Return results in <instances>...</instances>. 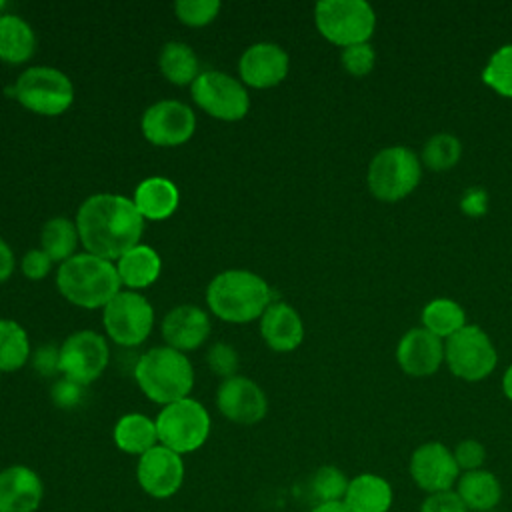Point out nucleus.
I'll return each instance as SVG.
<instances>
[{
  "label": "nucleus",
  "instance_id": "nucleus-1",
  "mask_svg": "<svg viewBox=\"0 0 512 512\" xmlns=\"http://www.w3.org/2000/svg\"><path fill=\"white\" fill-rule=\"evenodd\" d=\"M76 228L88 254L112 262L138 246L144 218L130 198L102 192L82 202L76 214Z\"/></svg>",
  "mask_w": 512,
  "mask_h": 512
},
{
  "label": "nucleus",
  "instance_id": "nucleus-2",
  "mask_svg": "<svg viewBox=\"0 0 512 512\" xmlns=\"http://www.w3.org/2000/svg\"><path fill=\"white\" fill-rule=\"evenodd\" d=\"M208 308L224 322L244 324L256 320L272 304L264 278L248 270H224L206 288Z\"/></svg>",
  "mask_w": 512,
  "mask_h": 512
},
{
  "label": "nucleus",
  "instance_id": "nucleus-3",
  "mask_svg": "<svg viewBox=\"0 0 512 512\" xmlns=\"http://www.w3.org/2000/svg\"><path fill=\"white\" fill-rule=\"evenodd\" d=\"M120 284L116 266L88 252L74 254L56 272L60 294L80 308H104L120 292Z\"/></svg>",
  "mask_w": 512,
  "mask_h": 512
},
{
  "label": "nucleus",
  "instance_id": "nucleus-4",
  "mask_svg": "<svg viewBox=\"0 0 512 512\" xmlns=\"http://www.w3.org/2000/svg\"><path fill=\"white\" fill-rule=\"evenodd\" d=\"M134 378L150 400L166 406L188 398L194 384V370L184 352L170 346H156L138 358Z\"/></svg>",
  "mask_w": 512,
  "mask_h": 512
},
{
  "label": "nucleus",
  "instance_id": "nucleus-5",
  "mask_svg": "<svg viewBox=\"0 0 512 512\" xmlns=\"http://www.w3.org/2000/svg\"><path fill=\"white\" fill-rule=\"evenodd\" d=\"M318 32L336 46L368 42L376 28V14L364 0H322L314 8Z\"/></svg>",
  "mask_w": 512,
  "mask_h": 512
},
{
  "label": "nucleus",
  "instance_id": "nucleus-6",
  "mask_svg": "<svg viewBox=\"0 0 512 512\" xmlns=\"http://www.w3.org/2000/svg\"><path fill=\"white\" fill-rule=\"evenodd\" d=\"M422 162L406 146L380 150L368 166V188L382 202L406 198L420 182Z\"/></svg>",
  "mask_w": 512,
  "mask_h": 512
},
{
  "label": "nucleus",
  "instance_id": "nucleus-7",
  "mask_svg": "<svg viewBox=\"0 0 512 512\" xmlns=\"http://www.w3.org/2000/svg\"><path fill=\"white\" fill-rule=\"evenodd\" d=\"M8 94L36 114L58 116L72 104L74 86L70 78L56 68L32 66L18 76Z\"/></svg>",
  "mask_w": 512,
  "mask_h": 512
},
{
  "label": "nucleus",
  "instance_id": "nucleus-8",
  "mask_svg": "<svg viewBox=\"0 0 512 512\" xmlns=\"http://www.w3.org/2000/svg\"><path fill=\"white\" fill-rule=\"evenodd\" d=\"M158 442L176 454L198 450L210 434V416L194 398H182L166 404L156 418Z\"/></svg>",
  "mask_w": 512,
  "mask_h": 512
},
{
  "label": "nucleus",
  "instance_id": "nucleus-9",
  "mask_svg": "<svg viewBox=\"0 0 512 512\" xmlns=\"http://www.w3.org/2000/svg\"><path fill=\"white\" fill-rule=\"evenodd\" d=\"M444 360L454 376L478 382L492 374L498 354L490 336L480 326L466 324L444 342Z\"/></svg>",
  "mask_w": 512,
  "mask_h": 512
},
{
  "label": "nucleus",
  "instance_id": "nucleus-10",
  "mask_svg": "<svg viewBox=\"0 0 512 512\" xmlns=\"http://www.w3.org/2000/svg\"><path fill=\"white\" fill-rule=\"evenodd\" d=\"M106 334L118 346L142 344L154 324L152 304L134 290H120L106 306L102 314Z\"/></svg>",
  "mask_w": 512,
  "mask_h": 512
},
{
  "label": "nucleus",
  "instance_id": "nucleus-11",
  "mask_svg": "<svg viewBox=\"0 0 512 512\" xmlns=\"http://www.w3.org/2000/svg\"><path fill=\"white\" fill-rule=\"evenodd\" d=\"M194 102L210 116L226 122L242 120L248 114L250 98L242 82L226 72L206 70L190 86Z\"/></svg>",
  "mask_w": 512,
  "mask_h": 512
},
{
  "label": "nucleus",
  "instance_id": "nucleus-12",
  "mask_svg": "<svg viewBox=\"0 0 512 512\" xmlns=\"http://www.w3.org/2000/svg\"><path fill=\"white\" fill-rule=\"evenodd\" d=\"M108 358L110 350L104 336L94 330H78L60 346V372L64 378L86 386L104 372Z\"/></svg>",
  "mask_w": 512,
  "mask_h": 512
},
{
  "label": "nucleus",
  "instance_id": "nucleus-13",
  "mask_svg": "<svg viewBox=\"0 0 512 512\" xmlns=\"http://www.w3.org/2000/svg\"><path fill=\"white\" fill-rule=\"evenodd\" d=\"M408 472L414 484L426 494L452 490L460 478L452 450L436 440L424 442L412 452Z\"/></svg>",
  "mask_w": 512,
  "mask_h": 512
},
{
  "label": "nucleus",
  "instance_id": "nucleus-14",
  "mask_svg": "<svg viewBox=\"0 0 512 512\" xmlns=\"http://www.w3.org/2000/svg\"><path fill=\"white\" fill-rule=\"evenodd\" d=\"M194 128L192 108L178 100H160L142 116V134L154 146H180L192 138Z\"/></svg>",
  "mask_w": 512,
  "mask_h": 512
},
{
  "label": "nucleus",
  "instance_id": "nucleus-15",
  "mask_svg": "<svg viewBox=\"0 0 512 512\" xmlns=\"http://www.w3.org/2000/svg\"><path fill=\"white\" fill-rule=\"evenodd\" d=\"M136 478L148 496L160 500L170 498L184 482L182 456L162 444H156L138 458Z\"/></svg>",
  "mask_w": 512,
  "mask_h": 512
},
{
  "label": "nucleus",
  "instance_id": "nucleus-16",
  "mask_svg": "<svg viewBox=\"0 0 512 512\" xmlns=\"http://www.w3.org/2000/svg\"><path fill=\"white\" fill-rule=\"evenodd\" d=\"M218 410L236 424H256L266 416L268 400L264 390L246 376L226 378L216 392Z\"/></svg>",
  "mask_w": 512,
  "mask_h": 512
},
{
  "label": "nucleus",
  "instance_id": "nucleus-17",
  "mask_svg": "<svg viewBox=\"0 0 512 512\" xmlns=\"http://www.w3.org/2000/svg\"><path fill=\"white\" fill-rule=\"evenodd\" d=\"M288 54L274 42H258L244 50L238 72L244 84L252 88H272L288 74Z\"/></svg>",
  "mask_w": 512,
  "mask_h": 512
},
{
  "label": "nucleus",
  "instance_id": "nucleus-18",
  "mask_svg": "<svg viewBox=\"0 0 512 512\" xmlns=\"http://www.w3.org/2000/svg\"><path fill=\"white\" fill-rule=\"evenodd\" d=\"M396 362L410 376H430L444 362V342L426 328H410L396 346Z\"/></svg>",
  "mask_w": 512,
  "mask_h": 512
},
{
  "label": "nucleus",
  "instance_id": "nucleus-19",
  "mask_svg": "<svg viewBox=\"0 0 512 512\" xmlns=\"http://www.w3.org/2000/svg\"><path fill=\"white\" fill-rule=\"evenodd\" d=\"M44 496L40 476L22 464L0 472V512H36Z\"/></svg>",
  "mask_w": 512,
  "mask_h": 512
},
{
  "label": "nucleus",
  "instance_id": "nucleus-20",
  "mask_svg": "<svg viewBox=\"0 0 512 512\" xmlns=\"http://www.w3.org/2000/svg\"><path fill=\"white\" fill-rule=\"evenodd\" d=\"M210 334L208 314L194 304H180L172 308L162 320V336L166 346L186 352L198 348Z\"/></svg>",
  "mask_w": 512,
  "mask_h": 512
},
{
  "label": "nucleus",
  "instance_id": "nucleus-21",
  "mask_svg": "<svg viewBox=\"0 0 512 512\" xmlns=\"http://www.w3.org/2000/svg\"><path fill=\"white\" fill-rule=\"evenodd\" d=\"M260 334L272 350L290 352L304 338L302 318L290 304L272 302L260 316Z\"/></svg>",
  "mask_w": 512,
  "mask_h": 512
},
{
  "label": "nucleus",
  "instance_id": "nucleus-22",
  "mask_svg": "<svg viewBox=\"0 0 512 512\" xmlns=\"http://www.w3.org/2000/svg\"><path fill=\"white\" fill-rule=\"evenodd\" d=\"M342 502L350 512H388L394 502V492L384 476L362 472L348 482Z\"/></svg>",
  "mask_w": 512,
  "mask_h": 512
},
{
  "label": "nucleus",
  "instance_id": "nucleus-23",
  "mask_svg": "<svg viewBox=\"0 0 512 512\" xmlns=\"http://www.w3.org/2000/svg\"><path fill=\"white\" fill-rule=\"evenodd\" d=\"M132 202L136 204L144 220H166L178 208L180 194L172 180L152 176L136 186Z\"/></svg>",
  "mask_w": 512,
  "mask_h": 512
},
{
  "label": "nucleus",
  "instance_id": "nucleus-24",
  "mask_svg": "<svg viewBox=\"0 0 512 512\" xmlns=\"http://www.w3.org/2000/svg\"><path fill=\"white\" fill-rule=\"evenodd\" d=\"M454 492L464 502L466 510L490 512L500 504L502 484L496 478V474L480 468L472 472H462Z\"/></svg>",
  "mask_w": 512,
  "mask_h": 512
},
{
  "label": "nucleus",
  "instance_id": "nucleus-25",
  "mask_svg": "<svg viewBox=\"0 0 512 512\" xmlns=\"http://www.w3.org/2000/svg\"><path fill=\"white\" fill-rule=\"evenodd\" d=\"M160 256L154 248L146 244H138L122 254L116 262L118 278L128 288H146L160 276Z\"/></svg>",
  "mask_w": 512,
  "mask_h": 512
},
{
  "label": "nucleus",
  "instance_id": "nucleus-26",
  "mask_svg": "<svg viewBox=\"0 0 512 512\" xmlns=\"http://www.w3.org/2000/svg\"><path fill=\"white\" fill-rule=\"evenodd\" d=\"M36 36L28 22L16 14H0V60L22 64L34 56Z\"/></svg>",
  "mask_w": 512,
  "mask_h": 512
},
{
  "label": "nucleus",
  "instance_id": "nucleus-27",
  "mask_svg": "<svg viewBox=\"0 0 512 512\" xmlns=\"http://www.w3.org/2000/svg\"><path fill=\"white\" fill-rule=\"evenodd\" d=\"M114 444L126 454H146L158 444L156 420L138 412L122 416L114 426Z\"/></svg>",
  "mask_w": 512,
  "mask_h": 512
},
{
  "label": "nucleus",
  "instance_id": "nucleus-28",
  "mask_svg": "<svg viewBox=\"0 0 512 512\" xmlns=\"http://www.w3.org/2000/svg\"><path fill=\"white\" fill-rule=\"evenodd\" d=\"M162 76L176 84V86H186L198 78L200 74V64L194 54V50L184 44V42H168L164 44L158 60Z\"/></svg>",
  "mask_w": 512,
  "mask_h": 512
},
{
  "label": "nucleus",
  "instance_id": "nucleus-29",
  "mask_svg": "<svg viewBox=\"0 0 512 512\" xmlns=\"http://www.w3.org/2000/svg\"><path fill=\"white\" fill-rule=\"evenodd\" d=\"M466 326V312L450 298H434L422 310V328L438 338H450Z\"/></svg>",
  "mask_w": 512,
  "mask_h": 512
},
{
  "label": "nucleus",
  "instance_id": "nucleus-30",
  "mask_svg": "<svg viewBox=\"0 0 512 512\" xmlns=\"http://www.w3.org/2000/svg\"><path fill=\"white\" fill-rule=\"evenodd\" d=\"M78 228L76 222L64 218V216H56L50 218L40 232V244L42 250L52 258V260H60L66 262L68 258H72V252L78 246Z\"/></svg>",
  "mask_w": 512,
  "mask_h": 512
},
{
  "label": "nucleus",
  "instance_id": "nucleus-31",
  "mask_svg": "<svg viewBox=\"0 0 512 512\" xmlns=\"http://www.w3.org/2000/svg\"><path fill=\"white\" fill-rule=\"evenodd\" d=\"M30 342L26 330L14 320H0V372H14L26 364Z\"/></svg>",
  "mask_w": 512,
  "mask_h": 512
},
{
  "label": "nucleus",
  "instance_id": "nucleus-32",
  "mask_svg": "<svg viewBox=\"0 0 512 512\" xmlns=\"http://www.w3.org/2000/svg\"><path fill=\"white\" fill-rule=\"evenodd\" d=\"M460 154H462V144H460V140H458L454 134L440 132V134H434L432 138H428V140L424 142L420 162H422L428 170L444 172V170H450L452 166L458 164Z\"/></svg>",
  "mask_w": 512,
  "mask_h": 512
},
{
  "label": "nucleus",
  "instance_id": "nucleus-33",
  "mask_svg": "<svg viewBox=\"0 0 512 512\" xmlns=\"http://www.w3.org/2000/svg\"><path fill=\"white\" fill-rule=\"evenodd\" d=\"M482 80L496 94L512 98V44L500 46L486 62L482 70Z\"/></svg>",
  "mask_w": 512,
  "mask_h": 512
},
{
  "label": "nucleus",
  "instance_id": "nucleus-34",
  "mask_svg": "<svg viewBox=\"0 0 512 512\" xmlns=\"http://www.w3.org/2000/svg\"><path fill=\"white\" fill-rule=\"evenodd\" d=\"M348 478L346 474L336 466H320L312 476V494L320 502H342L348 490Z\"/></svg>",
  "mask_w": 512,
  "mask_h": 512
},
{
  "label": "nucleus",
  "instance_id": "nucleus-35",
  "mask_svg": "<svg viewBox=\"0 0 512 512\" xmlns=\"http://www.w3.org/2000/svg\"><path fill=\"white\" fill-rule=\"evenodd\" d=\"M174 10L182 24L198 28V26L210 24L218 16L220 2L218 0H178L174 4Z\"/></svg>",
  "mask_w": 512,
  "mask_h": 512
},
{
  "label": "nucleus",
  "instance_id": "nucleus-36",
  "mask_svg": "<svg viewBox=\"0 0 512 512\" xmlns=\"http://www.w3.org/2000/svg\"><path fill=\"white\" fill-rule=\"evenodd\" d=\"M342 66L350 76H366L376 64V52L368 42L342 48Z\"/></svg>",
  "mask_w": 512,
  "mask_h": 512
},
{
  "label": "nucleus",
  "instance_id": "nucleus-37",
  "mask_svg": "<svg viewBox=\"0 0 512 512\" xmlns=\"http://www.w3.org/2000/svg\"><path fill=\"white\" fill-rule=\"evenodd\" d=\"M206 360L210 370L218 376H224V380L234 376V372L238 370V354L232 346L224 342H216L214 346H210Z\"/></svg>",
  "mask_w": 512,
  "mask_h": 512
},
{
  "label": "nucleus",
  "instance_id": "nucleus-38",
  "mask_svg": "<svg viewBox=\"0 0 512 512\" xmlns=\"http://www.w3.org/2000/svg\"><path fill=\"white\" fill-rule=\"evenodd\" d=\"M452 454H454V460H456L460 472L480 470L486 460V448L474 438H466V440L458 442Z\"/></svg>",
  "mask_w": 512,
  "mask_h": 512
},
{
  "label": "nucleus",
  "instance_id": "nucleus-39",
  "mask_svg": "<svg viewBox=\"0 0 512 512\" xmlns=\"http://www.w3.org/2000/svg\"><path fill=\"white\" fill-rule=\"evenodd\" d=\"M420 512H468L464 502L454 490L428 494L420 506Z\"/></svg>",
  "mask_w": 512,
  "mask_h": 512
},
{
  "label": "nucleus",
  "instance_id": "nucleus-40",
  "mask_svg": "<svg viewBox=\"0 0 512 512\" xmlns=\"http://www.w3.org/2000/svg\"><path fill=\"white\" fill-rule=\"evenodd\" d=\"M32 368L40 376H54L60 372V348L52 344H42L32 354Z\"/></svg>",
  "mask_w": 512,
  "mask_h": 512
},
{
  "label": "nucleus",
  "instance_id": "nucleus-41",
  "mask_svg": "<svg viewBox=\"0 0 512 512\" xmlns=\"http://www.w3.org/2000/svg\"><path fill=\"white\" fill-rule=\"evenodd\" d=\"M52 262L54 260L42 248L28 250L22 258V274L30 280H40L50 272Z\"/></svg>",
  "mask_w": 512,
  "mask_h": 512
},
{
  "label": "nucleus",
  "instance_id": "nucleus-42",
  "mask_svg": "<svg viewBox=\"0 0 512 512\" xmlns=\"http://www.w3.org/2000/svg\"><path fill=\"white\" fill-rule=\"evenodd\" d=\"M50 394H52L54 404H58L60 408H74L82 400V386L68 378H62L52 386Z\"/></svg>",
  "mask_w": 512,
  "mask_h": 512
},
{
  "label": "nucleus",
  "instance_id": "nucleus-43",
  "mask_svg": "<svg viewBox=\"0 0 512 512\" xmlns=\"http://www.w3.org/2000/svg\"><path fill=\"white\" fill-rule=\"evenodd\" d=\"M486 202H488L486 192L482 188H472L462 198V210L470 216H480L486 210Z\"/></svg>",
  "mask_w": 512,
  "mask_h": 512
},
{
  "label": "nucleus",
  "instance_id": "nucleus-44",
  "mask_svg": "<svg viewBox=\"0 0 512 512\" xmlns=\"http://www.w3.org/2000/svg\"><path fill=\"white\" fill-rule=\"evenodd\" d=\"M14 270V254L10 250V246L0 238V284L10 278Z\"/></svg>",
  "mask_w": 512,
  "mask_h": 512
},
{
  "label": "nucleus",
  "instance_id": "nucleus-45",
  "mask_svg": "<svg viewBox=\"0 0 512 512\" xmlns=\"http://www.w3.org/2000/svg\"><path fill=\"white\" fill-rule=\"evenodd\" d=\"M310 512H350L344 502H320Z\"/></svg>",
  "mask_w": 512,
  "mask_h": 512
},
{
  "label": "nucleus",
  "instance_id": "nucleus-46",
  "mask_svg": "<svg viewBox=\"0 0 512 512\" xmlns=\"http://www.w3.org/2000/svg\"><path fill=\"white\" fill-rule=\"evenodd\" d=\"M502 392L508 400H512V364L506 368V372L502 376Z\"/></svg>",
  "mask_w": 512,
  "mask_h": 512
},
{
  "label": "nucleus",
  "instance_id": "nucleus-47",
  "mask_svg": "<svg viewBox=\"0 0 512 512\" xmlns=\"http://www.w3.org/2000/svg\"><path fill=\"white\" fill-rule=\"evenodd\" d=\"M0 6H2V4H0Z\"/></svg>",
  "mask_w": 512,
  "mask_h": 512
}]
</instances>
